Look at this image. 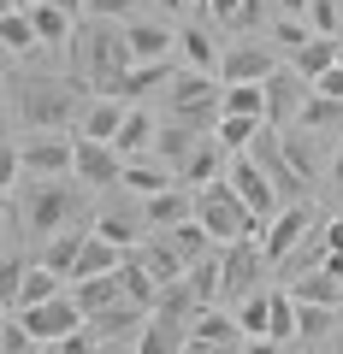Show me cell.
<instances>
[{"label":"cell","instance_id":"obj_1","mask_svg":"<svg viewBox=\"0 0 343 354\" xmlns=\"http://www.w3.org/2000/svg\"><path fill=\"white\" fill-rule=\"evenodd\" d=\"M195 218L207 225V236L219 242V248H231V242H249V236H267V225L243 207V195L231 189L225 177L219 183H207L202 195H195Z\"/></svg>","mask_w":343,"mask_h":354},{"label":"cell","instance_id":"obj_2","mask_svg":"<svg viewBox=\"0 0 343 354\" xmlns=\"http://www.w3.org/2000/svg\"><path fill=\"white\" fill-rule=\"evenodd\" d=\"M83 106H89V101H77L71 83H48V77H24V95H18V118H24L30 130L77 124V118H83Z\"/></svg>","mask_w":343,"mask_h":354},{"label":"cell","instance_id":"obj_3","mask_svg":"<svg viewBox=\"0 0 343 354\" xmlns=\"http://www.w3.org/2000/svg\"><path fill=\"white\" fill-rule=\"evenodd\" d=\"M225 183L243 195V207H249L261 225H272V218H279V189H272V177H267V165H261V160H249V153H231Z\"/></svg>","mask_w":343,"mask_h":354},{"label":"cell","instance_id":"obj_4","mask_svg":"<svg viewBox=\"0 0 343 354\" xmlns=\"http://www.w3.org/2000/svg\"><path fill=\"white\" fill-rule=\"evenodd\" d=\"M12 319H18L36 342H65V337H77V330L89 325V313L77 307V295H53V301L24 307V313H12Z\"/></svg>","mask_w":343,"mask_h":354},{"label":"cell","instance_id":"obj_5","mask_svg":"<svg viewBox=\"0 0 343 354\" xmlns=\"http://www.w3.org/2000/svg\"><path fill=\"white\" fill-rule=\"evenodd\" d=\"M71 213H77V195L65 189L60 177H48V183H36L24 195V230H36V236H60Z\"/></svg>","mask_w":343,"mask_h":354},{"label":"cell","instance_id":"obj_6","mask_svg":"<svg viewBox=\"0 0 343 354\" xmlns=\"http://www.w3.org/2000/svg\"><path fill=\"white\" fill-rule=\"evenodd\" d=\"M18 165H24L30 177H65V171H77V142H65V136H30V142H18Z\"/></svg>","mask_w":343,"mask_h":354},{"label":"cell","instance_id":"obj_7","mask_svg":"<svg viewBox=\"0 0 343 354\" xmlns=\"http://www.w3.org/2000/svg\"><path fill=\"white\" fill-rule=\"evenodd\" d=\"M77 177L95 183V189H118V177H125V153H118L113 142L77 136Z\"/></svg>","mask_w":343,"mask_h":354},{"label":"cell","instance_id":"obj_8","mask_svg":"<svg viewBox=\"0 0 343 354\" xmlns=\"http://www.w3.org/2000/svg\"><path fill=\"white\" fill-rule=\"evenodd\" d=\"M261 266H267V254H254L249 242H231L219 254V295H249L254 278H261Z\"/></svg>","mask_w":343,"mask_h":354},{"label":"cell","instance_id":"obj_9","mask_svg":"<svg viewBox=\"0 0 343 354\" xmlns=\"http://www.w3.org/2000/svg\"><path fill=\"white\" fill-rule=\"evenodd\" d=\"M279 71V59H272L267 48H249V41H237V48L219 59V83L237 88V83H267V77Z\"/></svg>","mask_w":343,"mask_h":354},{"label":"cell","instance_id":"obj_10","mask_svg":"<svg viewBox=\"0 0 343 354\" xmlns=\"http://www.w3.org/2000/svg\"><path fill=\"white\" fill-rule=\"evenodd\" d=\"M302 230H308V201H290V207H284V213L267 225V236H261V254H267V266L290 260V248L302 242Z\"/></svg>","mask_w":343,"mask_h":354},{"label":"cell","instance_id":"obj_11","mask_svg":"<svg viewBox=\"0 0 343 354\" xmlns=\"http://www.w3.org/2000/svg\"><path fill=\"white\" fill-rule=\"evenodd\" d=\"M125 118H130V106L118 101V95H95V101L83 106V118H77V136H89V142H118Z\"/></svg>","mask_w":343,"mask_h":354},{"label":"cell","instance_id":"obj_12","mask_svg":"<svg viewBox=\"0 0 343 354\" xmlns=\"http://www.w3.org/2000/svg\"><path fill=\"white\" fill-rule=\"evenodd\" d=\"M219 95H225V83H213L207 71H184L178 83H172V113L178 118H202Z\"/></svg>","mask_w":343,"mask_h":354},{"label":"cell","instance_id":"obj_13","mask_svg":"<svg viewBox=\"0 0 343 354\" xmlns=\"http://www.w3.org/2000/svg\"><path fill=\"white\" fill-rule=\"evenodd\" d=\"M337 53H343V36H314V41H308V48H296V53H290V71L302 77L308 88H314L319 77L331 71V65H343Z\"/></svg>","mask_w":343,"mask_h":354},{"label":"cell","instance_id":"obj_14","mask_svg":"<svg viewBox=\"0 0 343 354\" xmlns=\"http://www.w3.org/2000/svg\"><path fill=\"white\" fill-rule=\"evenodd\" d=\"M125 48H130V65H154V59H166V53L178 48V30H166V24H130L125 30Z\"/></svg>","mask_w":343,"mask_h":354},{"label":"cell","instance_id":"obj_15","mask_svg":"<svg viewBox=\"0 0 343 354\" xmlns=\"http://www.w3.org/2000/svg\"><path fill=\"white\" fill-rule=\"evenodd\" d=\"M225 165H231V153L207 136V142H195V153L178 165V177H184V183H195V189H207V183H219V177H225Z\"/></svg>","mask_w":343,"mask_h":354},{"label":"cell","instance_id":"obj_16","mask_svg":"<svg viewBox=\"0 0 343 354\" xmlns=\"http://www.w3.org/2000/svg\"><path fill=\"white\" fill-rule=\"evenodd\" d=\"M118 283H125V301L148 307V313L160 307V295H166V283H160V278L148 272V260H142L137 248H130V260H125V272H118Z\"/></svg>","mask_w":343,"mask_h":354},{"label":"cell","instance_id":"obj_17","mask_svg":"<svg viewBox=\"0 0 343 354\" xmlns=\"http://www.w3.org/2000/svg\"><path fill=\"white\" fill-rule=\"evenodd\" d=\"M296 83H302V77L284 71V65L267 77V124H290V118L302 113V106H296V101H302V88H296Z\"/></svg>","mask_w":343,"mask_h":354},{"label":"cell","instance_id":"obj_18","mask_svg":"<svg viewBox=\"0 0 343 354\" xmlns=\"http://www.w3.org/2000/svg\"><path fill=\"white\" fill-rule=\"evenodd\" d=\"M118 189L137 195V201H148V195H166V189H172V171H166V165H154V160H125Z\"/></svg>","mask_w":343,"mask_h":354},{"label":"cell","instance_id":"obj_19","mask_svg":"<svg viewBox=\"0 0 343 354\" xmlns=\"http://www.w3.org/2000/svg\"><path fill=\"white\" fill-rule=\"evenodd\" d=\"M83 242H89V230H83V225H65L60 236H48L42 266H48V272H60V278H77V254H83Z\"/></svg>","mask_w":343,"mask_h":354},{"label":"cell","instance_id":"obj_20","mask_svg":"<svg viewBox=\"0 0 343 354\" xmlns=\"http://www.w3.org/2000/svg\"><path fill=\"white\" fill-rule=\"evenodd\" d=\"M190 342H184L178 319H166V313H148V325L137 330V354H184Z\"/></svg>","mask_w":343,"mask_h":354},{"label":"cell","instance_id":"obj_21","mask_svg":"<svg viewBox=\"0 0 343 354\" xmlns=\"http://www.w3.org/2000/svg\"><path fill=\"white\" fill-rule=\"evenodd\" d=\"M142 218L160 225V230H172V225H184V218H195V195H184V189L148 195V201H142Z\"/></svg>","mask_w":343,"mask_h":354},{"label":"cell","instance_id":"obj_22","mask_svg":"<svg viewBox=\"0 0 343 354\" xmlns=\"http://www.w3.org/2000/svg\"><path fill=\"white\" fill-rule=\"evenodd\" d=\"M77 307H83V313L89 319H101L107 307H118V295H125V283H118V272H107V278H77Z\"/></svg>","mask_w":343,"mask_h":354},{"label":"cell","instance_id":"obj_23","mask_svg":"<svg viewBox=\"0 0 343 354\" xmlns=\"http://www.w3.org/2000/svg\"><path fill=\"white\" fill-rule=\"evenodd\" d=\"M142 225H148V218H142V207H137V213L113 207V213H101V218H95V236L118 242V248H137V242H142Z\"/></svg>","mask_w":343,"mask_h":354},{"label":"cell","instance_id":"obj_24","mask_svg":"<svg viewBox=\"0 0 343 354\" xmlns=\"http://www.w3.org/2000/svg\"><path fill=\"white\" fill-rule=\"evenodd\" d=\"M178 53H184V65H190V71H207V77H219V59H225V53L213 48V36H207V30H178Z\"/></svg>","mask_w":343,"mask_h":354},{"label":"cell","instance_id":"obj_25","mask_svg":"<svg viewBox=\"0 0 343 354\" xmlns=\"http://www.w3.org/2000/svg\"><path fill=\"white\" fill-rule=\"evenodd\" d=\"M137 254H142V260H148V272H154V278L166 283V290H172V283H184V278H190V266H184V254L172 248V242H142Z\"/></svg>","mask_w":343,"mask_h":354},{"label":"cell","instance_id":"obj_26","mask_svg":"<svg viewBox=\"0 0 343 354\" xmlns=\"http://www.w3.org/2000/svg\"><path fill=\"white\" fill-rule=\"evenodd\" d=\"M219 113H231V118H261V124H267V83H237V88H225V95H219Z\"/></svg>","mask_w":343,"mask_h":354},{"label":"cell","instance_id":"obj_27","mask_svg":"<svg viewBox=\"0 0 343 354\" xmlns=\"http://www.w3.org/2000/svg\"><path fill=\"white\" fill-rule=\"evenodd\" d=\"M53 295H60V272H48V266H30L24 283H18V295H12V313L42 307V301H53Z\"/></svg>","mask_w":343,"mask_h":354},{"label":"cell","instance_id":"obj_28","mask_svg":"<svg viewBox=\"0 0 343 354\" xmlns=\"http://www.w3.org/2000/svg\"><path fill=\"white\" fill-rule=\"evenodd\" d=\"M154 136H160V124L148 118V106H130V118H125V130H118V142H113V148L125 153V160H142V148H148Z\"/></svg>","mask_w":343,"mask_h":354},{"label":"cell","instance_id":"obj_29","mask_svg":"<svg viewBox=\"0 0 343 354\" xmlns=\"http://www.w3.org/2000/svg\"><path fill=\"white\" fill-rule=\"evenodd\" d=\"M160 83H178L172 59H154V65H130V71H125V88H118V101H137V95H148V88H160Z\"/></svg>","mask_w":343,"mask_h":354},{"label":"cell","instance_id":"obj_30","mask_svg":"<svg viewBox=\"0 0 343 354\" xmlns=\"http://www.w3.org/2000/svg\"><path fill=\"white\" fill-rule=\"evenodd\" d=\"M190 342H243V325L225 319L219 307H202V313L190 319Z\"/></svg>","mask_w":343,"mask_h":354},{"label":"cell","instance_id":"obj_31","mask_svg":"<svg viewBox=\"0 0 343 354\" xmlns=\"http://www.w3.org/2000/svg\"><path fill=\"white\" fill-rule=\"evenodd\" d=\"M89 325L101 330L107 342H113V337H130V330H142V325H148V307H137V301H118V307H107L101 319H89Z\"/></svg>","mask_w":343,"mask_h":354},{"label":"cell","instance_id":"obj_32","mask_svg":"<svg viewBox=\"0 0 343 354\" xmlns=\"http://www.w3.org/2000/svg\"><path fill=\"white\" fill-rule=\"evenodd\" d=\"M254 136H261V118H231V113H219V124H213V142H219L225 153L254 148Z\"/></svg>","mask_w":343,"mask_h":354},{"label":"cell","instance_id":"obj_33","mask_svg":"<svg viewBox=\"0 0 343 354\" xmlns=\"http://www.w3.org/2000/svg\"><path fill=\"white\" fill-rule=\"evenodd\" d=\"M296 301H314V307H343V283L337 278H331V272H326V266H319V272H314V278H296Z\"/></svg>","mask_w":343,"mask_h":354},{"label":"cell","instance_id":"obj_34","mask_svg":"<svg viewBox=\"0 0 343 354\" xmlns=\"http://www.w3.org/2000/svg\"><path fill=\"white\" fill-rule=\"evenodd\" d=\"M172 248L184 254V266H195V260H207L213 236H207V225H202V218H184V225H172Z\"/></svg>","mask_w":343,"mask_h":354},{"label":"cell","instance_id":"obj_35","mask_svg":"<svg viewBox=\"0 0 343 354\" xmlns=\"http://www.w3.org/2000/svg\"><path fill=\"white\" fill-rule=\"evenodd\" d=\"M237 325H243V337H272V295H243Z\"/></svg>","mask_w":343,"mask_h":354},{"label":"cell","instance_id":"obj_36","mask_svg":"<svg viewBox=\"0 0 343 354\" xmlns=\"http://www.w3.org/2000/svg\"><path fill=\"white\" fill-rule=\"evenodd\" d=\"M195 142H202V136H195V130H190V118H178V124H166L160 130V136H154V148H160L166 153V160H190V153H195Z\"/></svg>","mask_w":343,"mask_h":354},{"label":"cell","instance_id":"obj_37","mask_svg":"<svg viewBox=\"0 0 343 354\" xmlns=\"http://www.w3.org/2000/svg\"><path fill=\"white\" fill-rule=\"evenodd\" d=\"M0 41H6V53H30L36 48V24H30V12H12V6H6V18H0Z\"/></svg>","mask_w":343,"mask_h":354},{"label":"cell","instance_id":"obj_38","mask_svg":"<svg viewBox=\"0 0 343 354\" xmlns=\"http://www.w3.org/2000/svg\"><path fill=\"white\" fill-rule=\"evenodd\" d=\"M331 330H337V307L296 301V337H331Z\"/></svg>","mask_w":343,"mask_h":354},{"label":"cell","instance_id":"obj_39","mask_svg":"<svg viewBox=\"0 0 343 354\" xmlns=\"http://www.w3.org/2000/svg\"><path fill=\"white\" fill-rule=\"evenodd\" d=\"M296 124H302V130H331V124H343V101H326V95H314V101H302Z\"/></svg>","mask_w":343,"mask_h":354},{"label":"cell","instance_id":"obj_40","mask_svg":"<svg viewBox=\"0 0 343 354\" xmlns=\"http://www.w3.org/2000/svg\"><path fill=\"white\" fill-rule=\"evenodd\" d=\"M30 24H36L42 41H65V36H71V12H60L53 0H42L36 12H30Z\"/></svg>","mask_w":343,"mask_h":354},{"label":"cell","instance_id":"obj_41","mask_svg":"<svg viewBox=\"0 0 343 354\" xmlns=\"http://www.w3.org/2000/svg\"><path fill=\"white\" fill-rule=\"evenodd\" d=\"M337 24H343L337 0H314V6H308V30H314V36H337Z\"/></svg>","mask_w":343,"mask_h":354},{"label":"cell","instance_id":"obj_42","mask_svg":"<svg viewBox=\"0 0 343 354\" xmlns=\"http://www.w3.org/2000/svg\"><path fill=\"white\" fill-rule=\"evenodd\" d=\"M296 337V295H272V342Z\"/></svg>","mask_w":343,"mask_h":354},{"label":"cell","instance_id":"obj_43","mask_svg":"<svg viewBox=\"0 0 343 354\" xmlns=\"http://www.w3.org/2000/svg\"><path fill=\"white\" fill-rule=\"evenodd\" d=\"M190 290L202 295V307L213 301V295H219V260H195L190 266Z\"/></svg>","mask_w":343,"mask_h":354},{"label":"cell","instance_id":"obj_44","mask_svg":"<svg viewBox=\"0 0 343 354\" xmlns=\"http://www.w3.org/2000/svg\"><path fill=\"white\" fill-rule=\"evenodd\" d=\"M272 36H279V41H284V48H290V53H296V48H308V41H314V30H308V24H302V18H279V30H272Z\"/></svg>","mask_w":343,"mask_h":354},{"label":"cell","instance_id":"obj_45","mask_svg":"<svg viewBox=\"0 0 343 354\" xmlns=\"http://www.w3.org/2000/svg\"><path fill=\"white\" fill-rule=\"evenodd\" d=\"M30 342H36V337H30L18 319H6V337H0V348H6V354H30Z\"/></svg>","mask_w":343,"mask_h":354},{"label":"cell","instance_id":"obj_46","mask_svg":"<svg viewBox=\"0 0 343 354\" xmlns=\"http://www.w3.org/2000/svg\"><path fill=\"white\" fill-rule=\"evenodd\" d=\"M89 12H95V24H107V18H125V12H137V0H89Z\"/></svg>","mask_w":343,"mask_h":354},{"label":"cell","instance_id":"obj_47","mask_svg":"<svg viewBox=\"0 0 343 354\" xmlns=\"http://www.w3.org/2000/svg\"><path fill=\"white\" fill-rule=\"evenodd\" d=\"M314 95H326V101H343V65H331L326 77L314 83Z\"/></svg>","mask_w":343,"mask_h":354},{"label":"cell","instance_id":"obj_48","mask_svg":"<svg viewBox=\"0 0 343 354\" xmlns=\"http://www.w3.org/2000/svg\"><path fill=\"white\" fill-rule=\"evenodd\" d=\"M207 12H213L219 24H243V0H207Z\"/></svg>","mask_w":343,"mask_h":354},{"label":"cell","instance_id":"obj_49","mask_svg":"<svg viewBox=\"0 0 343 354\" xmlns=\"http://www.w3.org/2000/svg\"><path fill=\"white\" fill-rule=\"evenodd\" d=\"M184 354H243V342H190Z\"/></svg>","mask_w":343,"mask_h":354},{"label":"cell","instance_id":"obj_50","mask_svg":"<svg viewBox=\"0 0 343 354\" xmlns=\"http://www.w3.org/2000/svg\"><path fill=\"white\" fill-rule=\"evenodd\" d=\"M243 354H284V342H272V337H249V342H243Z\"/></svg>","mask_w":343,"mask_h":354},{"label":"cell","instance_id":"obj_51","mask_svg":"<svg viewBox=\"0 0 343 354\" xmlns=\"http://www.w3.org/2000/svg\"><path fill=\"white\" fill-rule=\"evenodd\" d=\"M326 254H343V218H331V225H326Z\"/></svg>","mask_w":343,"mask_h":354},{"label":"cell","instance_id":"obj_52","mask_svg":"<svg viewBox=\"0 0 343 354\" xmlns=\"http://www.w3.org/2000/svg\"><path fill=\"white\" fill-rule=\"evenodd\" d=\"M308 6H314V0H279V12H284V18H308Z\"/></svg>","mask_w":343,"mask_h":354},{"label":"cell","instance_id":"obj_53","mask_svg":"<svg viewBox=\"0 0 343 354\" xmlns=\"http://www.w3.org/2000/svg\"><path fill=\"white\" fill-rule=\"evenodd\" d=\"M53 6H60V12H71V18H77V12H89V0H53Z\"/></svg>","mask_w":343,"mask_h":354},{"label":"cell","instance_id":"obj_54","mask_svg":"<svg viewBox=\"0 0 343 354\" xmlns=\"http://www.w3.org/2000/svg\"><path fill=\"white\" fill-rule=\"evenodd\" d=\"M326 272H331V278L343 283V254H326Z\"/></svg>","mask_w":343,"mask_h":354},{"label":"cell","instance_id":"obj_55","mask_svg":"<svg viewBox=\"0 0 343 354\" xmlns=\"http://www.w3.org/2000/svg\"><path fill=\"white\" fill-rule=\"evenodd\" d=\"M331 183H337V189H343V148L331 153Z\"/></svg>","mask_w":343,"mask_h":354},{"label":"cell","instance_id":"obj_56","mask_svg":"<svg viewBox=\"0 0 343 354\" xmlns=\"http://www.w3.org/2000/svg\"><path fill=\"white\" fill-rule=\"evenodd\" d=\"M36 6H42V0H12V12H36Z\"/></svg>","mask_w":343,"mask_h":354},{"label":"cell","instance_id":"obj_57","mask_svg":"<svg viewBox=\"0 0 343 354\" xmlns=\"http://www.w3.org/2000/svg\"><path fill=\"white\" fill-rule=\"evenodd\" d=\"M331 354H343V325H337V330H331Z\"/></svg>","mask_w":343,"mask_h":354},{"label":"cell","instance_id":"obj_58","mask_svg":"<svg viewBox=\"0 0 343 354\" xmlns=\"http://www.w3.org/2000/svg\"><path fill=\"white\" fill-rule=\"evenodd\" d=\"M154 6H166V12H178V6H190V0H154Z\"/></svg>","mask_w":343,"mask_h":354},{"label":"cell","instance_id":"obj_59","mask_svg":"<svg viewBox=\"0 0 343 354\" xmlns=\"http://www.w3.org/2000/svg\"><path fill=\"white\" fill-rule=\"evenodd\" d=\"M95 354H137V348H113V342H107V348H95Z\"/></svg>","mask_w":343,"mask_h":354},{"label":"cell","instance_id":"obj_60","mask_svg":"<svg viewBox=\"0 0 343 354\" xmlns=\"http://www.w3.org/2000/svg\"><path fill=\"white\" fill-rule=\"evenodd\" d=\"M195 6H207V0H195Z\"/></svg>","mask_w":343,"mask_h":354}]
</instances>
